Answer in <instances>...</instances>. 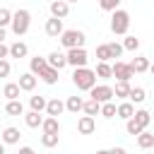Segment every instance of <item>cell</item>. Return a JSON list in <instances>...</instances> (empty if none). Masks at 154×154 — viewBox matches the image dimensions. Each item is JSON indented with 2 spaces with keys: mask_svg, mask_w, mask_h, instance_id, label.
Listing matches in <instances>:
<instances>
[{
  "mask_svg": "<svg viewBox=\"0 0 154 154\" xmlns=\"http://www.w3.org/2000/svg\"><path fill=\"white\" fill-rule=\"evenodd\" d=\"M19 137H22V132H19V128H14V125L5 128V130H2V135H0V140H2L5 144H17V142H19Z\"/></svg>",
  "mask_w": 154,
  "mask_h": 154,
  "instance_id": "4fadbf2b",
  "label": "cell"
},
{
  "mask_svg": "<svg viewBox=\"0 0 154 154\" xmlns=\"http://www.w3.org/2000/svg\"><path fill=\"white\" fill-rule=\"evenodd\" d=\"M84 41H87V36H84V31H79V29H65L63 34H60V43H63V48H82L84 46Z\"/></svg>",
  "mask_w": 154,
  "mask_h": 154,
  "instance_id": "277c9868",
  "label": "cell"
},
{
  "mask_svg": "<svg viewBox=\"0 0 154 154\" xmlns=\"http://www.w3.org/2000/svg\"><path fill=\"white\" fill-rule=\"evenodd\" d=\"M128 29H130V12H125V10H120V7L113 10V12H111V31L118 34V36H125Z\"/></svg>",
  "mask_w": 154,
  "mask_h": 154,
  "instance_id": "3957f363",
  "label": "cell"
},
{
  "mask_svg": "<svg viewBox=\"0 0 154 154\" xmlns=\"http://www.w3.org/2000/svg\"><path fill=\"white\" fill-rule=\"evenodd\" d=\"M94 72H96V77H99V79H111V77H113V65H108V63H101V60H99Z\"/></svg>",
  "mask_w": 154,
  "mask_h": 154,
  "instance_id": "7402d4cb",
  "label": "cell"
},
{
  "mask_svg": "<svg viewBox=\"0 0 154 154\" xmlns=\"http://www.w3.org/2000/svg\"><path fill=\"white\" fill-rule=\"evenodd\" d=\"M65 55H67V65H72V67H87V63H89V53L84 51V46L82 48H70Z\"/></svg>",
  "mask_w": 154,
  "mask_h": 154,
  "instance_id": "8992f818",
  "label": "cell"
},
{
  "mask_svg": "<svg viewBox=\"0 0 154 154\" xmlns=\"http://www.w3.org/2000/svg\"><path fill=\"white\" fill-rule=\"evenodd\" d=\"M135 116V103L128 99V101H120L118 103V113H116V118H123V120H130Z\"/></svg>",
  "mask_w": 154,
  "mask_h": 154,
  "instance_id": "7c38bea8",
  "label": "cell"
},
{
  "mask_svg": "<svg viewBox=\"0 0 154 154\" xmlns=\"http://www.w3.org/2000/svg\"><path fill=\"white\" fill-rule=\"evenodd\" d=\"M113 77L118 82H130L135 77V70L130 67V63H123V60H116L113 63Z\"/></svg>",
  "mask_w": 154,
  "mask_h": 154,
  "instance_id": "52a82bcc",
  "label": "cell"
},
{
  "mask_svg": "<svg viewBox=\"0 0 154 154\" xmlns=\"http://www.w3.org/2000/svg\"><path fill=\"white\" fill-rule=\"evenodd\" d=\"M5 113H7V116H22V113H24V103H22L19 99H14V101H7V106H5Z\"/></svg>",
  "mask_w": 154,
  "mask_h": 154,
  "instance_id": "484cf974",
  "label": "cell"
},
{
  "mask_svg": "<svg viewBox=\"0 0 154 154\" xmlns=\"http://www.w3.org/2000/svg\"><path fill=\"white\" fill-rule=\"evenodd\" d=\"M132 103H142L144 99H147V91H144V87H132L130 89V96H128Z\"/></svg>",
  "mask_w": 154,
  "mask_h": 154,
  "instance_id": "f546056e",
  "label": "cell"
},
{
  "mask_svg": "<svg viewBox=\"0 0 154 154\" xmlns=\"http://www.w3.org/2000/svg\"><path fill=\"white\" fill-rule=\"evenodd\" d=\"M132 118H135V123H137L142 130H147V125L152 123V116H149V111H144V108H137Z\"/></svg>",
  "mask_w": 154,
  "mask_h": 154,
  "instance_id": "603a6c76",
  "label": "cell"
},
{
  "mask_svg": "<svg viewBox=\"0 0 154 154\" xmlns=\"http://www.w3.org/2000/svg\"><path fill=\"white\" fill-rule=\"evenodd\" d=\"M19 154H36L31 147H19Z\"/></svg>",
  "mask_w": 154,
  "mask_h": 154,
  "instance_id": "7bdbcfd3",
  "label": "cell"
},
{
  "mask_svg": "<svg viewBox=\"0 0 154 154\" xmlns=\"http://www.w3.org/2000/svg\"><path fill=\"white\" fill-rule=\"evenodd\" d=\"M2 58H10V46H5V41L0 43V60Z\"/></svg>",
  "mask_w": 154,
  "mask_h": 154,
  "instance_id": "60d3db41",
  "label": "cell"
},
{
  "mask_svg": "<svg viewBox=\"0 0 154 154\" xmlns=\"http://www.w3.org/2000/svg\"><path fill=\"white\" fill-rule=\"evenodd\" d=\"M46 103H48V99H46V96H41V94L29 99V106H31V111H38V113H41V111H46Z\"/></svg>",
  "mask_w": 154,
  "mask_h": 154,
  "instance_id": "4dcf8cb0",
  "label": "cell"
},
{
  "mask_svg": "<svg viewBox=\"0 0 154 154\" xmlns=\"http://www.w3.org/2000/svg\"><path fill=\"white\" fill-rule=\"evenodd\" d=\"M84 108V99L82 96H67V101H65V111H70V113H79Z\"/></svg>",
  "mask_w": 154,
  "mask_h": 154,
  "instance_id": "ffe728a7",
  "label": "cell"
},
{
  "mask_svg": "<svg viewBox=\"0 0 154 154\" xmlns=\"http://www.w3.org/2000/svg\"><path fill=\"white\" fill-rule=\"evenodd\" d=\"M46 67H48V58H41V55H36V58H31V60H29V72H34L36 77H38V75H41Z\"/></svg>",
  "mask_w": 154,
  "mask_h": 154,
  "instance_id": "9a60e30c",
  "label": "cell"
},
{
  "mask_svg": "<svg viewBox=\"0 0 154 154\" xmlns=\"http://www.w3.org/2000/svg\"><path fill=\"white\" fill-rule=\"evenodd\" d=\"M108 51H111V58H120L125 48H123V43H116V41H111V43H108Z\"/></svg>",
  "mask_w": 154,
  "mask_h": 154,
  "instance_id": "f35d334b",
  "label": "cell"
},
{
  "mask_svg": "<svg viewBox=\"0 0 154 154\" xmlns=\"http://www.w3.org/2000/svg\"><path fill=\"white\" fill-rule=\"evenodd\" d=\"M58 72H60V70H55V67H51V65H48L38 77H41L46 84H55V82H58Z\"/></svg>",
  "mask_w": 154,
  "mask_h": 154,
  "instance_id": "4316f807",
  "label": "cell"
},
{
  "mask_svg": "<svg viewBox=\"0 0 154 154\" xmlns=\"http://www.w3.org/2000/svg\"><path fill=\"white\" fill-rule=\"evenodd\" d=\"M94 130H96V120H94V116H87V113H84V116L77 120V132H79V135H91Z\"/></svg>",
  "mask_w": 154,
  "mask_h": 154,
  "instance_id": "9c48e42d",
  "label": "cell"
},
{
  "mask_svg": "<svg viewBox=\"0 0 154 154\" xmlns=\"http://www.w3.org/2000/svg\"><path fill=\"white\" fill-rule=\"evenodd\" d=\"M12 24V12L7 7H0V26H10Z\"/></svg>",
  "mask_w": 154,
  "mask_h": 154,
  "instance_id": "8d00e7d4",
  "label": "cell"
},
{
  "mask_svg": "<svg viewBox=\"0 0 154 154\" xmlns=\"http://www.w3.org/2000/svg\"><path fill=\"white\" fill-rule=\"evenodd\" d=\"M67 14H70V2H67V0H53V2H51V17L65 19Z\"/></svg>",
  "mask_w": 154,
  "mask_h": 154,
  "instance_id": "ba28073f",
  "label": "cell"
},
{
  "mask_svg": "<svg viewBox=\"0 0 154 154\" xmlns=\"http://www.w3.org/2000/svg\"><path fill=\"white\" fill-rule=\"evenodd\" d=\"M24 123H26V128H41L43 125V116L38 111H29V113H24Z\"/></svg>",
  "mask_w": 154,
  "mask_h": 154,
  "instance_id": "44dd1931",
  "label": "cell"
},
{
  "mask_svg": "<svg viewBox=\"0 0 154 154\" xmlns=\"http://www.w3.org/2000/svg\"><path fill=\"white\" fill-rule=\"evenodd\" d=\"M108 152H111V154H128L123 147H113V149H108Z\"/></svg>",
  "mask_w": 154,
  "mask_h": 154,
  "instance_id": "b9f144b4",
  "label": "cell"
},
{
  "mask_svg": "<svg viewBox=\"0 0 154 154\" xmlns=\"http://www.w3.org/2000/svg\"><path fill=\"white\" fill-rule=\"evenodd\" d=\"M58 140H60V135H58V132H43V135H41V144H43V147H48V149H51V147H55V144H58Z\"/></svg>",
  "mask_w": 154,
  "mask_h": 154,
  "instance_id": "d6a6232c",
  "label": "cell"
},
{
  "mask_svg": "<svg viewBox=\"0 0 154 154\" xmlns=\"http://www.w3.org/2000/svg\"><path fill=\"white\" fill-rule=\"evenodd\" d=\"M26 53H29V46L24 41H14L10 46V58H26Z\"/></svg>",
  "mask_w": 154,
  "mask_h": 154,
  "instance_id": "d6986e66",
  "label": "cell"
},
{
  "mask_svg": "<svg viewBox=\"0 0 154 154\" xmlns=\"http://www.w3.org/2000/svg\"><path fill=\"white\" fill-rule=\"evenodd\" d=\"M5 41V26H0V43Z\"/></svg>",
  "mask_w": 154,
  "mask_h": 154,
  "instance_id": "ee69618b",
  "label": "cell"
},
{
  "mask_svg": "<svg viewBox=\"0 0 154 154\" xmlns=\"http://www.w3.org/2000/svg\"><path fill=\"white\" fill-rule=\"evenodd\" d=\"M89 96H91L94 101H99V103H106V101H113V99H116L111 84H96V87H91V89H89Z\"/></svg>",
  "mask_w": 154,
  "mask_h": 154,
  "instance_id": "5b68a950",
  "label": "cell"
},
{
  "mask_svg": "<svg viewBox=\"0 0 154 154\" xmlns=\"http://www.w3.org/2000/svg\"><path fill=\"white\" fill-rule=\"evenodd\" d=\"M123 48L125 51H137L140 48V38L137 36H125L123 38Z\"/></svg>",
  "mask_w": 154,
  "mask_h": 154,
  "instance_id": "e575fe53",
  "label": "cell"
},
{
  "mask_svg": "<svg viewBox=\"0 0 154 154\" xmlns=\"http://www.w3.org/2000/svg\"><path fill=\"white\" fill-rule=\"evenodd\" d=\"M118 5H120V0H99V7H101V10H106V12L118 10Z\"/></svg>",
  "mask_w": 154,
  "mask_h": 154,
  "instance_id": "74e56055",
  "label": "cell"
},
{
  "mask_svg": "<svg viewBox=\"0 0 154 154\" xmlns=\"http://www.w3.org/2000/svg\"><path fill=\"white\" fill-rule=\"evenodd\" d=\"M63 111H65V103H63V101H60L58 96H55V99H48V103H46V113H48V116L58 118V116H60Z\"/></svg>",
  "mask_w": 154,
  "mask_h": 154,
  "instance_id": "ac0fdd59",
  "label": "cell"
},
{
  "mask_svg": "<svg viewBox=\"0 0 154 154\" xmlns=\"http://www.w3.org/2000/svg\"><path fill=\"white\" fill-rule=\"evenodd\" d=\"M149 72H152V75H154V63H152V65H149Z\"/></svg>",
  "mask_w": 154,
  "mask_h": 154,
  "instance_id": "7dc6e473",
  "label": "cell"
},
{
  "mask_svg": "<svg viewBox=\"0 0 154 154\" xmlns=\"http://www.w3.org/2000/svg\"><path fill=\"white\" fill-rule=\"evenodd\" d=\"M19 94H22V87H19V82H7V84H5V89H2V96H5L7 101H14V99H19Z\"/></svg>",
  "mask_w": 154,
  "mask_h": 154,
  "instance_id": "e0dca14e",
  "label": "cell"
},
{
  "mask_svg": "<svg viewBox=\"0 0 154 154\" xmlns=\"http://www.w3.org/2000/svg\"><path fill=\"white\" fill-rule=\"evenodd\" d=\"M96 154H111V152H108V149H99Z\"/></svg>",
  "mask_w": 154,
  "mask_h": 154,
  "instance_id": "bcb514c9",
  "label": "cell"
},
{
  "mask_svg": "<svg viewBox=\"0 0 154 154\" xmlns=\"http://www.w3.org/2000/svg\"><path fill=\"white\" fill-rule=\"evenodd\" d=\"M29 26H31V12H29V10L19 7L17 12H12V24H10V29H12L14 36H24V34L29 31Z\"/></svg>",
  "mask_w": 154,
  "mask_h": 154,
  "instance_id": "7a4b0ae2",
  "label": "cell"
},
{
  "mask_svg": "<svg viewBox=\"0 0 154 154\" xmlns=\"http://www.w3.org/2000/svg\"><path fill=\"white\" fill-rule=\"evenodd\" d=\"M10 72H12V65H10L7 58H2V60H0V77H7Z\"/></svg>",
  "mask_w": 154,
  "mask_h": 154,
  "instance_id": "ab89813d",
  "label": "cell"
},
{
  "mask_svg": "<svg viewBox=\"0 0 154 154\" xmlns=\"http://www.w3.org/2000/svg\"><path fill=\"white\" fill-rule=\"evenodd\" d=\"M67 2H77V0H67Z\"/></svg>",
  "mask_w": 154,
  "mask_h": 154,
  "instance_id": "c3c4849f",
  "label": "cell"
},
{
  "mask_svg": "<svg viewBox=\"0 0 154 154\" xmlns=\"http://www.w3.org/2000/svg\"><path fill=\"white\" fill-rule=\"evenodd\" d=\"M36 82H38V77H36L34 72L19 75V87H22V91H34V89H36Z\"/></svg>",
  "mask_w": 154,
  "mask_h": 154,
  "instance_id": "8fae6325",
  "label": "cell"
},
{
  "mask_svg": "<svg viewBox=\"0 0 154 154\" xmlns=\"http://www.w3.org/2000/svg\"><path fill=\"white\" fill-rule=\"evenodd\" d=\"M63 31H65V29H63V19H58V17L46 19V34H48L51 38H60Z\"/></svg>",
  "mask_w": 154,
  "mask_h": 154,
  "instance_id": "30bf717a",
  "label": "cell"
},
{
  "mask_svg": "<svg viewBox=\"0 0 154 154\" xmlns=\"http://www.w3.org/2000/svg\"><path fill=\"white\" fill-rule=\"evenodd\" d=\"M130 82H116V87H113V94H116V99H128L130 96Z\"/></svg>",
  "mask_w": 154,
  "mask_h": 154,
  "instance_id": "d4e9b609",
  "label": "cell"
},
{
  "mask_svg": "<svg viewBox=\"0 0 154 154\" xmlns=\"http://www.w3.org/2000/svg\"><path fill=\"white\" fill-rule=\"evenodd\" d=\"M137 147H140V149H152V147H154V135L147 132V130H142V132L137 135Z\"/></svg>",
  "mask_w": 154,
  "mask_h": 154,
  "instance_id": "cb8c5ba5",
  "label": "cell"
},
{
  "mask_svg": "<svg viewBox=\"0 0 154 154\" xmlns=\"http://www.w3.org/2000/svg\"><path fill=\"white\" fill-rule=\"evenodd\" d=\"M0 154H5V142H0Z\"/></svg>",
  "mask_w": 154,
  "mask_h": 154,
  "instance_id": "f6af8a7d",
  "label": "cell"
},
{
  "mask_svg": "<svg viewBox=\"0 0 154 154\" xmlns=\"http://www.w3.org/2000/svg\"><path fill=\"white\" fill-rule=\"evenodd\" d=\"M41 130H43V132H60V123H58V118H53V116L43 118V125H41Z\"/></svg>",
  "mask_w": 154,
  "mask_h": 154,
  "instance_id": "f1b7e54d",
  "label": "cell"
},
{
  "mask_svg": "<svg viewBox=\"0 0 154 154\" xmlns=\"http://www.w3.org/2000/svg\"><path fill=\"white\" fill-rule=\"evenodd\" d=\"M116 113H118V103L116 101H106V103H101V116L103 118H116Z\"/></svg>",
  "mask_w": 154,
  "mask_h": 154,
  "instance_id": "83f0119b",
  "label": "cell"
},
{
  "mask_svg": "<svg viewBox=\"0 0 154 154\" xmlns=\"http://www.w3.org/2000/svg\"><path fill=\"white\" fill-rule=\"evenodd\" d=\"M125 130H128V135H135V137H137V135L142 132V128H140V125L135 123V118H130V120H125Z\"/></svg>",
  "mask_w": 154,
  "mask_h": 154,
  "instance_id": "d590c367",
  "label": "cell"
},
{
  "mask_svg": "<svg viewBox=\"0 0 154 154\" xmlns=\"http://www.w3.org/2000/svg\"><path fill=\"white\" fill-rule=\"evenodd\" d=\"M87 116H101V103L99 101H94V99H89V101H84V108H82Z\"/></svg>",
  "mask_w": 154,
  "mask_h": 154,
  "instance_id": "1f68e13d",
  "label": "cell"
},
{
  "mask_svg": "<svg viewBox=\"0 0 154 154\" xmlns=\"http://www.w3.org/2000/svg\"><path fill=\"white\" fill-rule=\"evenodd\" d=\"M96 72L91 67H75L72 72V84L79 89V91H89L91 87H96Z\"/></svg>",
  "mask_w": 154,
  "mask_h": 154,
  "instance_id": "6da1fadb",
  "label": "cell"
},
{
  "mask_svg": "<svg viewBox=\"0 0 154 154\" xmlns=\"http://www.w3.org/2000/svg\"><path fill=\"white\" fill-rule=\"evenodd\" d=\"M149 58H144V55H137V58H132L130 60V67L135 70V75H140V72H149Z\"/></svg>",
  "mask_w": 154,
  "mask_h": 154,
  "instance_id": "2e32d148",
  "label": "cell"
},
{
  "mask_svg": "<svg viewBox=\"0 0 154 154\" xmlns=\"http://www.w3.org/2000/svg\"><path fill=\"white\" fill-rule=\"evenodd\" d=\"M48 65H51V67H55V70H63V67L67 65V55H65V53L53 51V53H48Z\"/></svg>",
  "mask_w": 154,
  "mask_h": 154,
  "instance_id": "5bb4252c",
  "label": "cell"
},
{
  "mask_svg": "<svg viewBox=\"0 0 154 154\" xmlns=\"http://www.w3.org/2000/svg\"><path fill=\"white\" fill-rule=\"evenodd\" d=\"M96 58H99L101 63H108V60H111V51H108V43H101V46H96Z\"/></svg>",
  "mask_w": 154,
  "mask_h": 154,
  "instance_id": "836d02e7",
  "label": "cell"
}]
</instances>
